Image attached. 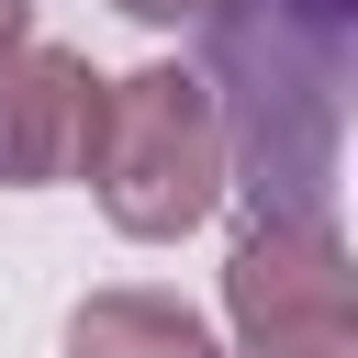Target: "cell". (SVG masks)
Here are the masks:
<instances>
[{
	"mask_svg": "<svg viewBox=\"0 0 358 358\" xmlns=\"http://www.w3.org/2000/svg\"><path fill=\"white\" fill-rule=\"evenodd\" d=\"M213 22V123L257 213H324L347 134V0H201Z\"/></svg>",
	"mask_w": 358,
	"mask_h": 358,
	"instance_id": "1",
	"label": "cell"
},
{
	"mask_svg": "<svg viewBox=\"0 0 358 358\" xmlns=\"http://www.w3.org/2000/svg\"><path fill=\"white\" fill-rule=\"evenodd\" d=\"M78 179L101 190L112 235L134 246H168L190 235L213 201H224V123H213V90L201 67H134V78H101V123H90V157Z\"/></svg>",
	"mask_w": 358,
	"mask_h": 358,
	"instance_id": "2",
	"label": "cell"
},
{
	"mask_svg": "<svg viewBox=\"0 0 358 358\" xmlns=\"http://www.w3.org/2000/svg\"><path fill=\"white\" fill-rule=\"evenodd\" d=\"M224 313H235V336L246 324H336V313H358V268H347L336 224L324 213H257L235 235V257H224Z\"/></svg>",
	"mask_w": 358,
	"mask_h": 358,
	"instance_id": "3",
	"label": "cell"
},
{
	"mask_svg": "<svg viewBox=\"0 0 358 358\" xmlns=\"http://www.w3.org/2000/svg\"><path fill=\"white\" fill-rule=\"evenodd\" d=\"M90 123H101V67L22 34V45L0 56V190H56V179H78Z\"/></svg>",
	"mask_w": 358,
	"mask_h": 358,
	"instance_id": "4",
	"label": "cell"
},
{
	"mask_svg": "<svg viewBox=\"0 0 358 358\" xmlns=\"http://www.w3.org/2000/svg\"><path fill=\"white\" fill-rule=\"evenodd\" d=\"M67 358H224L190 302L168 291H90L67 313Z\"/></svg>",
	"mask_w": 358,
	"mask_h": 358,
	"instance_id": "5",
	"label": "cell"
},
{
	"mask_svg": "<svg viewBox=\"0 0 358 358\" xmlns=\"http://www.w3.org/2000/svg\"><path fill=\"white\" fill-rule=\"evenodd\" d=\"M235 358H358V313H336V324H246Z\"/></svg>",
	"mask_w": 358,
	"mask_h": 358,
	"instance_id": "6",
	"label": "cell"
},
{
	"mask_svg": "<svg viewBox=\"0 0 358 358\" xmlns=\"http://www.w3.org/2000/svg\"><path fill=\"white\" fill-rule=\"evenodd\" d=\"M123 22H201V0H112Z\"/></svg>",
	"mask_w": 358,
	"mask_h": 358,
	"instance_id": "7",
	"label": "cell"
},
{
	"mask_svg": "<svg viewBox=\"0 0 358 358\" xmlns=\"http://www.w3.org/2000/svg\"><path fill=\"white\" fill-rule=\"evenodd\" d=\"M22 34H34V0H0V56H11Z\"/></svg>",
	"mask_w": 358,
	"mask_h": 358,
	"instance_id": "8",
	"label": "cell"
}]
</instances>
